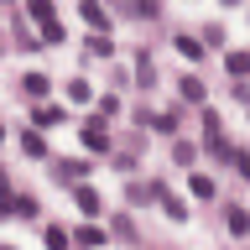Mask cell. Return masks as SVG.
I'll use <instances>...</instances> for the list:
<instances>
[{
	"label": "cell",
	"instance_id": "11",
	"mask_svg": "<svg viewBox=\"0 0 250 250\" xmlns=\"http://www.w3.org/2000/svg\"><path fill=\"white\" fill-rule=\"evenodd\" d=\"M21 151L26 156H47V136L42 130H21Z\"/></svg>",
	"mask_w": 250,
	"mask_h": 250
},
{
	"label": "cell",
	"instance_id": "9",
	"mask_svg": "<svg viewBox=\"0 0 250 250\" xmlns=\"http://www.w3.org/2000/svg\"><path fill=\"white\" fill-rule=\"evenodd\" d=\"M177 94H183L188 104H203V78L198 73H183V78H177Z\"/></svg>",
	"mask_w": 250,
	"mask_h": 250
},
{
	"label": "cell",
	"instance_id": "16",
	"mask_svg": "<svg viewBox=\"0 0 250 250\" xmlns=\"http://www.w3.org/2000/svg\"><path fill=\"white\" fill-rule=\"evenodd\" d=\"M188 188H193V198H214V177H208V172H193Z\"/></svg>",
	"mask_w": 250,
	"mask_h": 250
},
{
	"label": "cell",
	"instance_id": "4",
	"mask_svg": "<svg viewBox=\"0 0 250 250\" xmlns=\"http://www.w3.org/2000/svg\"><path fill=\"white\" fill-rule=\"evenodd\" d=\"M141 125H146V130H156V136H177V109H167V115L141 109Z\"/></svg>",
	"mask_w": 250,
	"mask_h": 250
},
{
	"label": "cell",
	"instance_id": "8",
	"mask_svg": "<svg viewBox=\"0 0 250 250\" xmlns=\"http://www.w3.org/2000/svg\"><path fill=\"white\" fill-rule=\"evenodd\" d=\"M73 198H78V208H83V219H94V214H104V208H99V193H94L89 183H78V188H73Z\"/></svg>",
	"mask_w": 250,
	"mask_h": 250
},
{
	"label": "cell",
	"instance_id": "23",
	"mask_svg": "<svg viewBox=\"0 0 250 250\" xmlns=\"http://www.w3.org/2000/svg\"><path fill=\"white\" fill-rule=\"evenodd\" d=\"M62 42V26H58V21H52V26H42V47H58Z\"/></svg>",
	"mask_w": 250,
	"mask_h": 250
},
{
	"label": "cell",
	"instance_id": "15",
	"mask_svg": "<svg viewBox=\"0 0 250 250\" xmlns=\"http://www.w3.org/2000/svg\"><path fill=\"white\" fill-rule=\"evenodd\" d=\"M224 68H229V78H250V52H229Z\"/></svg>",
	"mask_w": 250,
	"mask_h": 250
},
{
	"label": "cell",
	"instance_id": "7",
	"mask_svg": "<svg viewBox=\"0 0 250 250\" xmlns=\"http://www.w3.org/2000/svg\"><path fill=\"white\" fill-rule=\"evenodd\" d=\"M78 16H83V21H89L99 37H104V26H109V11H104V5H94V0H78Z\"/></svg>",
	"mask_w": 250,
	"mask_h": 250
},
{
	"label": "cell",
	"instance_id": "10",
	"mask_svg": "<svg viewBox=\"0 0 250 250\" xmlns=\"http://www.w3.org/2000/svg\"><path fill=\"white\" fill-rule=\"evenodd\" d=\"M172 47H177V52H183L188 62H203V52H208V47H203L198 37H172Z\"/></svg>",
	"mask_w": 250,
	"mask_h": 250
},
{
	"label": "cell",
	"instance_id": "18",
	"mask_svg": "<svg viewBox=\"0 0 250 250\" xmlns=\"http://www.w3.org/2000/svg\"><path fill=\"white\" fill-rule=\"evenodd\" d=\"M31 125H62V109H58V104H37Z\"/></svg>",
	"mask_w": 250,
	"mask_h": 250
},
{
	"label": "cell",
	"instance_id": "1",
	"mask_svg": "<svg viewBox=\"0 0 250 250\" xmlns=\"http://www.w3.org/2000/svg\"><path fill=\"white\" fill-rule=\"evenodd\" d=\"M130 58H136V89H156V83H162V73H156V58H151V47H136Z\"/></svg>",
	"mask_w": 250,
	"mask_h": 250
},
{
	"label": "cell",
	"instance_id": "20",
	"mask_svg": "<svg viewBox=\"0 0 250 250\" xmlns=\"http://www.w3.org/2000/svg\"><path fill=\"white\" fill-rule=\"evenodd\" d=\"M11 214H16V219H37L42 208H37V198H26V193H21V198L11 203Z\"/></svg>",
	"mask_w": 250,
	"mask_h": 250
},
{
	"label": "cell",
	"instance_id": "5",
	"mask_svg": "<svg viewBox=\"0 0 250 250\" xmlns=\"http://www.w3.org/2000/svg\"><path fill=\"white\" fill-rule=\"evenodd\" d=\"M21 94H26V99H37V104H42L47 94H52V78H47V73H26V78H21Z\"/></svg>",
	"mask_w": 250,
	"mask_h": 250
},
{
	"label": "cell",
	"instance_id": "25",
	"mask_svg": "<svg viewBox=\"0 0 250 250\" xmlns=\"http://www.w3.org/2000/svg\"><path fill=\"white\" fill-rule=\"evenodd\" d=\"M5 250H16V245H5Z\"/></svg>",
	"mask_w": 250,
	"mask_h": 250
},
{
	"label": "cell",
	"instance_id": "24",
	"mask_svg": "<svg viewBox=\"0 0 250 250\" xmlns=\"http://www.w3.org/2000/svg\"><path fill=\"white\" fill-rule=\"evenodd\" d=\"M234 172H240V177H250V151H240V146H234Z\"/></svg>",
	"mask_w": 250,
	"mask_h": 250
},
{
	"label": "cell",
	"instance_id": "3",
	"mask_svg": "<svg viewBox=\"0 0 250 250\" xmlns=\"http://www.w3.org/2000/svg\"><path fill=\"white\" fill-rule=\"evenodd\" d=\"M52 177H58V183H83V177H89V162H83V156H62V162H52Z\"/></svg>",
	"mask_w": 250,
	"mask_h": 250
},
{
	"label": "cell",
	"instance_id": "21",
	"mask_svg": "<svg viewBox=\"0 0 250 250\" xmlns=\"http://www.w3.org/2000/svg\"><path fill=\"white\" fill-rule=\"evenodd\" d=\"M89 52H94V58H115V42H109V37H99V31H94V37H89Z\"/></svg>",
	"mask_w": 250,
	"mask_h": 250
},
{
	"label": "cell",
	"instance_id": "22",
	"mask_svg": "<svg viewBox=\"0 0 250 250\" xmlns=\"http://www.w3.org/2000/svg\"><path fill=\"white\" fill-rule=\"evenodd\" d=\"M104 240H109V234H104V229H94V224H89V229H78V245H94V250H99Z\"/></svg>",
	"mask_w": 250,
	"mask_h": 250
},
{
	"label": "cell",
	"instance_id": "19",
	"mask_svg": "<svg viewBox=\"0 0 250 250\" xmlns=\"http://www.w3.org/2000/svg\"><path fill=\"white\" fill-rule=\"evenodd\" d=\"M26 11H31V21H37V26H52V0H31Z\"/></svg>",
	"mask_w": 250,
	"mask_h": 250
},
{
	"label": "cell",
	"instance_id": "2",
	"mask_svg": "<svg viewBox=\"0 0 250 250\" xmlns=\"http://www.w3.org/2000/svg\"><path fill=\"white\" fill-rule=\"evenodd\" d=\"M78 136H83V146H89V151H115V141H109V130H104V120H99V115L78 125Z\"/></svg>",
	"mask_w": 250,
	"mask_h": 250
},
{
	"label": "cell",
	"instance_id": "17",
	"mask_svg": "<svg viewBox=\"0 0 250 250\" xmlns=\"http://www.w3.org/2000/svg\"><path fill=\"white\" fill-rule=\"evenodd\" d=\"M42 240H47V250H68V229H62V224H47Z\"/></svg>",
	"mask_w": 250,
	"mask_h": 250
},
{
	"label": "cell",
	"instance_id": "14",
	"mask_svg": "<svg viewBox=\"0 0 250 250\" xmlns=\"http://www.w3.org/2000/svg\"><path fill=\"white\" fill-rule=\"evenodd\" d=\"M224 224H229V234H240V240L250 234V214H245V208H229V214H224Z\"/></svg>",
	"mask_w": 250,
	"mask_h": 250
},
{
	"label": "cell",
	"instance_id": "13",
	"mask_svg": "<svg viewBox=\"0 0 250 250\" xmlns=\"http://www.w3.org/2000/svg\"><path fill=\"white\" fill-rule=\"evenodd\" d=\"M68 99H73V104H89V99H94V83H89L83 73H78L73 83H68Z\"/></svg>",
	"mask_w": 250,
	"mask_h": 250
},
{
	"label": "cell",
	"instance_id": "12",
	"mask_svg": "<svg viewBox=\"0 0 250 250\" xmlns=\"http://www.w3.org/2000/svg\"><path fill=\"white\" fill-rule=\"evenodd\" d=\"M172 162H177V167H193V162H198V146H193V141H172Z\"/></svg>",
	"mask_w": 250,
	"mask_h": 250
},
{
	"label": "cell",
	"instance_id": "6",
	"mask_svg": "<svg viewBox=\"0 0 250 250\" xmlns=\"http://www.w3.org/2000/svg\"><path fill=\"white\" fill-rule=\"evenodd\" d=\"M151 193H156V203L167 208V219H177V224H183V219H188V208H183V198H177V193H167V188H162V183H151Z\"/></svg>",
	"mask_w": 250,
	"mask_h": 250
}]
</instances>
